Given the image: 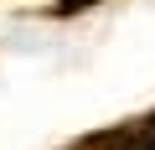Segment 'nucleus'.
<instances>
[{"label": "nucleus", "mask_w": 155, "mask_h": 150, "mask_svg": "<svg viewBox=\"0 0 155 150\" xmlns=\"http://www.w3.org/2000/svg\"><path fill=\"white\" fill-rule=\"evenodd\" d=\"M140 140H145L140 124H109V129H93L83 140H72L67 150H140Z\"/></svg>", "instance_id": "nucleus-1"}, {"label": "nucleus", "mask_w": 155, "mask_h": 150, "mask_svg": "<svg viewBox=\"0 0 155 150\" xmlns=\"http://www.w3.org/2000/svg\"><path fill=\"white\" fill-rule=\"evenodd\" d=\"M98 0H57L52 5V16H78V11H93Z\"/></svg>", "instance_id": "nucleus-2"}]
</instances>
